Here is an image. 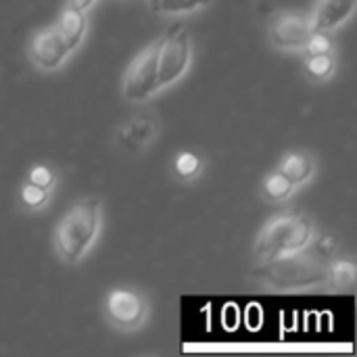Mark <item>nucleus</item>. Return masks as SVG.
I'll return each instance as SVG.
<instances>
[{"label":"nucleus","instance_id":"1","mask_svg":"<svg viewBox=\"0 0 357 357\" xmlns=\"http://www.w3.org/2000/svg\"><path fill=\"white\" fill-rule=\"evenodd\" d=\"M251 280L266 293H305L326 289V261L310 249L257 261Z\"/></svg>","mask_w":357,"mask_h":357},{"label":"nucleus","instance_id":"2","mask_svg":"<svg viewBox=\"0 0 357 357\" xmlns=\"http://www.w3.org/2000/svg\"><path fill=\"white\" fill-rule=\"evenodd\" d=\"M102 230V201L82 197L69 205L52 230V251L65 266H77L90 253Z\"/></svg>","mask_w":357,"mask_h":357},{"label":"nucleus","instance_id":"3","mask_svg":"<svg viewBox=\"0 0 357 357\" xmlns=\"http://www.w3.org/2000/svg\"><path fill=\"white\" fill-rule=\"evenodd\" d=\"M316 236V224L307 213L280 211L272 215L255 236L253 257L264 261L270 257L305 251Z\"/></svg>","mask_w":357,"mask_h":357},{"label":"nucleus","instance_id":"4","mask_svg":"<svg viewBox=\"0 0 357 357\" xmlns=\"http://www.w3.org/2000/svg\"><path fill=\"white\" fill-rule=\"evenodd\" d=\"M102 318L109 328L132 335L146 326L151 318L149 297L132 287H113L102 297Z\"/></svg>","mask_w":357,"mask_h":357},{"label":"nucleus","instance_id":"5","mask_svg":"<svg viewBox=\"0 0 357 357\" xmlns=\"http://www.w3.org/2000/svg\"><path fill=\"white\" fill-rule=\"evenodd\" d=\"M159 48H161V36L155 38L151 44H146L130 61V65L121 77V96L126 100L142 105L161 92V88H159Z\"/></svg>","mask_w":357,"mask_h":357},{"label":"nucleus","instance_id":"6","mask_svg":"<svg viewBox=\"0 0 357 357\" xmlns=\"http://www.w3.org/2000/svg\"><path fill=\"white\" fill-rule=\"evenodd\" d=\"M192 65V36L184 23H174L161 33L159 48V88L165 90L180 82Z\"/></svg>","mask_w":357,"mask_h":357},{"label":"nucleus","instance_id":"7","mask_svg":"<svg viewBox=\"0 0 357 357\" xmlns=\"http://www.w3.org/2000/svg\"><path fill=\"white\" fill-rule=\"evenodd\" d=\"M71 48L67 46L65 38L56 29V25H46L31 33L27 42V56L31 65L44 73H52L65 65L71 56Z\"/></svg>","mask_w":357,"mask_h":357},{"label":"nucleus","instance_id":"8","mask_svg":"<svg viewBox=\"0 0 357 357\" xmlns=\"http://www.w3.org/2000/svg\"><path fill=\"white\" fill-rule=\"evenodd\" d=\"M161 136V117L144 111L128 117L115 128V146L126 155H138Z\"/></svg>","mask_w":357,"mask_h":357},{"label":"nucleus","instance_id":"9","mask_svg":"<svg viewBox=\"0 0 357 357\" xmlns=\"http://www.w3.org/2000/svg\"><path fill=\"white\" fill-rule=\"evenodd\" d=\"M312 33L310 15L297 10H284L274 15L268 25V40L276 50L282 52H303Z\"/></svg>","mask_w":357,"mask_h":357},{"label":"nucleus","instance_id":"10","mask_svg":"<svg viewBox=\"0 0 357 357\" xmlns=\"http://www.w3.org/2000/svg\"><path fill=\"white\" fill-rule=\"evenodd\" d=\"M357 0H316L310 23L318 31H337L356 15Z\"/></svg>","mask_w":357,"mask_h":357},{"label":"nucleus","instance_id":"11","mask_svg":"<svg viewBox=\"0 0 357 357\" xmlns=\"http://www.w3.org/2000/svg\"><path fill=\"white\" fill-rule=\"evenodd\" d=\"M54 25L61 31V36L65 38L71 52H75L84 44V40L88 36V15H86V10L73 8L69 4L63 6V10L59 13V19H56Z\"/></svg>","mask_w":357,"mask_h":357},{"label":"nucleus","instance_id":"12","mask_svg":"<svg viewBox=\"0 0 357 357\" xmlns=\"http://www.w3.org/2000/svg\"><path fill=\"white\" fill-rule=\"evenodd\" d=\"M316 169H318V163H316L314 155L307 151H289V153H284V157L278 165V172L295 186L307 184L314 178Z\"/></svg>","mask_w":357,"mask_h":357},{"label":"nucleus","instance_id":"13","mask_svg":"<svg viewBox=\"0 0 357 357\" xmlns=\"http://www.w3.org/2000/svg\"><path fill=\"white\" fill-rule=\"evenodd\" d=\"M357 280V266L351 259H331L326 261V289L328 291H349Z\"/></svg>","mask_w":357,"mask_h":357},{"label":"nucleus","instance_id":"14","mask_svg":"<svg viewBox=\"0 0 357 357\" xmlns=\"http://www.w3.org/2000/svg\"><path fill=\"white\" fill-rule=\"evenodd\" d=\"M295 184L293 182H289L278 169L276 172H272V174H268L266 176V180H264V184H261V197L268 201V203H282V201H287L293 192H295Z\"/></svg>","mask_w":357,"mask_h":357},{"label":"nucleus","instance_id":"15","mask_svg":"<svg viewBox=\"0 0 357 357\" xmlns=\"http://www.w3.org/2000/svg\"><path fill=\"white\" fill-rule=\"evenodd\" d=\"M303 69L307 73V77H312L314 82H328L335 71H337V59L335 52H324V54H307Z\"/></svg>","mask_w":357,"mask_h":357},{"label":"nucleus","instance_id":"16","mask_svg":"<svg viewBox=\"0 0 357 357\" xmlns=\"http://www.w3.org/2000/svg\"><path fill=\"white\" fill-rule=\"evenodd\" d=\"M203 159L192 151H182L174 157V176L182 182H192L203 174Z\"/></svg>","mask_w":357,"mask_h":357},{"label":"nucleus","instance_id":"17","mask_svg":"<svg viewBox=\"0 0 357 357\" xmlns=\"http://www.w3.org/2000/svg\"><path fill=\"white\" fill-rule=\"evenodd\" d=\"M213 0H159V4L155 6L153 13H159V15H188V13H195V10H201L205 6H209Z\"/></svg>","mask_w":357,"mask_h":357},{"label":"nucleus","instance_id":"18","mask_svg":"<svg viewBox=\"0 0 357 357\" xmlns=\"http://www.w3.org/2000/svg\"><path fill=\"white\" fill-rule=\"evenodd\" d=\"M19 201L23 207L31 209V211H38V209H44L50 201V190L48 188H42V186H36L31 182H23L21 190H19Z\"/></svg>","mask_w":357,"mask_h":357},{"label":"nucleus","instance_id":"19","mask_svg":"<svg viewBox=\"0 0 357 357\" xmlns=\"http://www.w3.org/2000/svg\"><path fill=\"white\" fill-rule=\"evenodd\" d=\"M316 257H320L322 261H331L333 257H337V251H339V238L331 232H324V234H318L314 236L312 245L307 247Z\"/></svg>","mask_w":357,"mask_h":357},{"label":"nucleus","instance_id":"20","mask_svg":"<svg viewBox=\"0 0 357 357\" xmlns=\"http://www.w3.org/2000/svg\"><path fill=\"white\" fill-rule=\"evenodd\" d=\"M305 54H324V52H335V42L331 31H318L312 29L310 40L305 44Z\"/></svg>","mask_w":357,"mask_h":357},{"label":"nucleus","instance_id":"21","mask_svg":"<svg viewBox=\"0 0 357 357\" xmlns=\"http://www.w3.org/2000/svg\"><path fill=\"white\" fill-rule=\"evenodd\" d=\"M27 182L52 190L54 184H56V176H54V172H52L48 165H33V167L29 169V174H27Z\"/></svg>","mask_w":357,"mask_h":357},{"label":"nucleus","instance_id":"22","mask_svg":"<svg viewBox=\"0 0 357 357\" xmlns=\"http://www.w3.org/2000/svg\"><path fill=\"white\" fill-rule=\"evenodd\" d=\"M67 4L73 6V8H79V10H86L88 13L96 4V0H67Z\"/></svg>","mask_w":357,"mask_h":357},{"label":"nucleus","instance_id":"23","mask_svg":"<svg viewBox=\"0 0 357 357\" xmlns=\"http://www.w3.org/2000/svg\"><path fill=\"white\" fill-rule=\"evenodd\" d=\"M159 4V0H149V6H151V10H155V6Z\"/></svg>","mask_w":357,"mask_h":357}]
</instances>
